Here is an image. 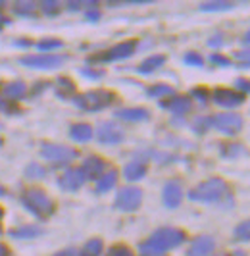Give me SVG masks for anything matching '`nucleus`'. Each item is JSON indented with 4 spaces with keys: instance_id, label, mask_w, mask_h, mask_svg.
<instances>
[{
    "instance_id": "nucleus-47",
    "label": "nucleus",
    "mask_w": 250,
    "mask_h": 256,
    "mask_svg": "<svg viewBox=\"0 0 250 256\" xmlns=\"http://www.w3.org/2000/svg\"><path fill=\"white\" fill-rule=\"evenodd\" d=\"M44 87H46V83H44V81H42V83H40V85H35V87H33V92H40V90L44 89Z\"/></svg>"
},
{
    "instance_id": "nucleus-51",
    "label": "nucleus",
    "mask_w": 250,
    "mask_h": 256,
    "mask_svg": "<svg viewBox=\"0 0 250 256\" xmlns=\"http://www.w3.org/2000/svg\"><path fill=\"white\" fill-rule=\"evenodd\" d=\"M231 256H248V254H246L244 250H235V252H233Z\"/></svg>"
},
{
    "instance_id": "nucleus-45",
    "label": "nucleus",
    "mask_w": 250,
    "mask_h": 256,
    "mask_svg": "<svg viewBox=\"0 0 250 256\" xmlns=\"http://www.w3.org/2000/svg\"><path fill=\"white\" fill-rule=\"evenodd\" d=\"M87 18L90 20V22H96V20L100 18V14L96 12V10H90V12H87Z\"/></svg>"
},
{
    "instance_id": "nucleus-39",
    "label": "nucleus",
    "mask_w": 250,
    "mask_h": 256,
    "mask_svg": "<svg viewBox=\"0 0 250 256\" xmlns=\"http://www.w3.org/2000/svg\"><path fill=\"white\" fill-rule=\"evenodd\" d=\"M235 85H237V89H238L240 94L250 92V81L248 79H237V81H235Z\"/></svg>"
},
{
    "instance_id": "nucleus-42",
    "label": "nucleus",
    "mask_w": 250,
    "mask_h": 256,
    "mask_svg": "<svg viewBox=\"0 0 250 256\" xmlns=\"http://www.w3.org/2000/svg\"><path fill=\"white\" fill-rule=\"evenodd\" d=\"M54 256H79V252H77L75 248H66V250H60V252H56Z\"/></svg>"
},
{
    "instance_id": "nucleus-52",
    "label": "nucleus",
    "mask_w": 250,
    "mask_h": 256,
    "mask_svg": "<svg viewBox=\"0 0 250 256\" xmlns=\"http://www.w3.org/2000/svg\"><path fill=\"white\" fill-rule=\"evenodd\" d=\"M2 194H6V191H4V187L0 185V196H2Z\"/></svg>"
},
{
    "instance_id": "nucleus-28",
    "label": "nucleus",
    "mask_w": 250,
    "mask_h": 256,
    "mask_svg": "<svg viewBox=\"0 0 250 256\" xmlns=\"http://www.w3.org/2000/svg\"><path fill=\"white\" fill-rule=\"evenodd\" d=\"M244 152H246V148L242 144H238V142H225L224 146H222V154H224L225 158H237L238 154Z\"/></svg>"
},
{
    "instance_id": "nucleus-3",
    "label": "nucleus",
    "mask_w": 250,
    "mask_h": 256,
    "mask_svg": "<svg viewBox=\"0 0 250 256\" xmlns=\"http://www.w3.org/2000/svg\"><path fill=\"white\" fill-rule=\"evenodd\" d=\"M227 192V183L220 178H212V180H206L198 183L194 189H190L188 192V198L190 200H198V202H216L220 200Z\"/></svg>"
},
{
    "instance_id": "nucleus-35",
    "label": "nucleus",
    "mask_w": 250,
    "mask_h": 256,
    "mask_svg": "<svg viewBox=\"0 0 250 256\" xmlns=\"http://www.w3.org/2000/svg\"><path fill=\"white\" fill-rule=\"evenodd\" d=\"M192 128L196 133H206L208 129L212 128V118H198L194 124H192Z\"/></svg>"
},
{
    "instance_id": "nucleus-43",
    "label": "nucleus",
    "mask_w": 250,
    "mask_h": 256,
    "mask_svg": "<svg viewBox=\"0 0 250 256\" xmlns=\"http://www.w3.org/2000/svg\"><path fill=\"white\" fill-rule=\"evenodd\" d=\"M85 2H68V10H72V12H77V10H81V6H83Z\"/></svg>"
},
{
    "instance_id": "nucleus-49",
    "label": "nucleus",
    "mask_w": 250,
    "mask_h": 256,
    "mask_svg": "<svg viewBox=\"0 0 250 256\" xmlns=\"http://www.w3.org/2000/svg\"><path fill=\"white\" fill-rule=\"evenodd\" d=\"M242 42H244V44H250V29L246 31V35H244V38H242Z\"/></svg>"
},
{
    "instance_id": "nucleus-32",
    "label": "nucleus",
    "mask_w": 250,
    "mask_h": 256,
    "mask_svg": "<svg viewBox=\"0 0 250 256\" xmlns=\"http://www.w3.org/2000/svg\"><path fill=\"white\" fill-rule=\"evenodd\" d=\"M25 176L29 178V180H42L46 174H44V168L38 166V164H29L27 170H25Z\"/></svg>"
},
{
    "instance_id": "nucleus-15",
    "label": "nucleus",
    "mask_w": 250,
    "mask_h": 256,
    "mask_svg": "<svg viewBox=\"0 0 250 256\" xmlns=\"http://www.w3.org/2000/svg\"><path fill=\"white\" fill-rule=\"evenodd\" d=\"M81 170L85 172V176H87L88 180H100L102 174H104V170H106V164H104V160L98 158V156H88L87 160L83 162Z\"/></svg>"
},
{
    "instance_id": "nucleus-10",
    "label": "nucleus",
    "mask_w": 250,
    "mask_h": 256,
    "mask_svg": "<svg viewBox=\"0 0 250 256\" xmlns=\"http://www.w3.org/2000/svg\"><path fill=\"white\" fill-rule=\"evenodd\" d=\"M85 181H87V176H85V172L81 168H70L60 176L58 185L62 187L64 191H77Z\"/></svg>"
},
{
    "instance_id": "nucleus-37",
    "label": "nucleus",
    "mask_w": 250,
    "mask_h": 256,
    "mask_svg": "<svg viewBox=\"0 0 250 256\" xmlns=\"http://www.w3.org/2000/svg\"><path fill=\"white\" fill-rule=\"evenodd\" d=\"M185 62H187L188 66H196V68H200V66L204 64L202 56L196 54V52H187V54H185Z\"/></svg>"
},
{
    "instance_id": "nucleus-14",
    "label": "nucleus",
    "mask_w": 250,
    "mask_h": 256,
    "mask_svg": "<svg viewBox=\"0 0 250 256\" xmlns=\"http://www.w3.org/2000/svg\"><path fill=\"white\" fill-rule=\"evenodd\" d=\"M214 248H216V241L210 235H202L192 241L190 248L187 250V256H212Z\"/></svg>"
},
{
    "instance_id": "nucleus-30",
    "label": "nucleus",
    "mask_w": 250,
    "mask_h": 256,
    "mask_svg": "<svg viewBox=\"0 0 250 256\" xmlns=\"http://www.w3.org/2000/svg\"><path fill=\"white\" fill-rule=\"evenodd\" d=\"M40 10H42V14L54 18V16L60 14L62 6H60V2H56V0H44V2H40Z\"/></svg>"
},
{
    "instance_id": "nucleus-22",
    "label": "nucleus",
    "mask_w": 250,
    "mask_h": 256,
    "mask_svg": "<svg viewBox=\"0 0 250 256\" xmlns=\"http://www.w3.org/2000/svg\"><path fill=\"white\" fill-rule=\"evenodd\" d=\"M40 233H42V230L37 226H24V228H16L10 231V237H14V239H33V237H38Z\"/></svg>"
},
{
    "instance_id": "nucleus-11",
    "label": "nucleus",
    "mask_w": 250,
    "mask_h": 256,
    "mask_svg": "<svg viewBox=\"0 0 250 256\" xmlns=\"http://www.w3.org/2000/svg\"><path fill=\"white\" fill-rule=\"evenodd\" d=\"M212 100L218 106H224V108H237L244 102V94L231 89H216L212 94Z\"/></svg>"
},
{
    "instance_id": "nucleus-40",
    "label": "nucleus",
    "mask_w": 250,
    "mask_h": 256,
    "mask_svg": "<svg viewBox=\"0 0 250 256\" xmlns=\"http://www.w3.org/2000/svg\"><path fill=\"white\" fill-rule=\"evenodd\" d=\"M212 60L214 64L222 66V68H227V66H231V62H229V58H225V56H222V54H212Z\"/></svg>"
},
{
    "instance_id": "nucleus-7",
    "label": "nucleus",
    "mask_w": 250,
    "mask_h": 256,
    "mask_svg": "<svg viewBox=\"0 0 250 256\" xmlns=\"http://www.w3.org/2000/svg\"><path fill=\"white\" fill-rule=\"evenodd\" d=\"M212 128L218 131H222L224 135H237L242 129V118L235 112H222V114L214 116L212 118Z\"/></svg>"
},
{
    "instance_id": "nucleus-8",
    "label": "nucleus",
    "mask_w": 250,
    "mask_h": 256,
    "mask_svg": "<svg viewBox=\"0 0 250 256\" xmlns=\"http://www.w3.org/2000/svg\"><path fill=\"white\" fill-rule=\"evenodd\" d=\"M135 48H137V42L135 40H124V42L112 46L110 50L92 56L90 62H116V60H125V58H129L135 52Z\"/></svg>"
},
{
    "instance_id": "nucleus-25",
    "label": "nucleus",
    "mask_w": 250,
    "mask_h": 256,
    "mask_svg": "<svg viewBox=\"0 0 250 256\" xmlns=\"http://www.w3.org/2000/svg\"><path fill=\"white\" fill-rule=\"evenodd\" d=\"M56 92H58V96H62V98L72 96V94L75 92V85L72 83V79L60 77V79L56 81Z\"/></svg>"
},
{
    "instance_id": "nucleus-26",
    "label": "nucleus",
    "mask_w": 250,
    "mask_h": 256,
    "mask_svg": "<svg viewBox=\"0 0 250 256\" xmlns=\"http://www.w3.org/2000/svg\"><path fill=\"white\" fill-rule=\"evenodd\" d=\"M102 250H104V244L100 239H90L85 243L83 246V250H81V256H100L102 254Z\"/></svg>"
},
{
    "instance_id": "nucleus-12",
    "label": "nucleus",
    "mask_w": 250,
    "mask_h": 256,
    "mask_svg": "<svg viewBox=\"0 0 250 256\" xmlns=\"http://www.w3.org/2000/svg\"><path fill=\"white\" fill-rule=\"evenodd\" d=\"M96 137L102 144H120L124 141V131L122 128H118L116 124H110V122H104L100 124L98 131H96Z\"/></svg>"
},
{
    "instance_id": "nucleus-18",
    "label": "nucleus",
    "mask_w": 250,
    "mask_h": 256,
    "mask_svg": "<svg viewBox=\"0 0 250 256\" xmlns=\"http://www.w3.org/2000/svg\"><path fill=\"white\" fill-rule=\"evenodd\" d=\"M116 118L125 120V122H144V120H148V110H144V108H125V110H118Z\"/></svg>"
},
{
    "instance_id": "nucleus-20",
    "label": "nucleus",
    "mask_w": 250,
    "mask_h": 256,
    "mask_svg": "<svg viewBox=\"0 0 250 256\" xmlns=\"http://www.w3.org/2000/svg\"><path fill=\"white\" fill-rule=\"evenodd\" d=\"M164 64H166V56L164 54H154V56L146 58L142 64L138 66V74H152V72L160 70Z\"/></svg>"
},
{
    "instance_id": "nucleus-46",
    "label": "nucleus",
    "mask_w": 250,
    "mask_h": 256,
    "mask_svg": "<svg viewBox=\"0 0 250 256\" xmlns=\"http://www.w3.org/2000/svg\"><path fill=\"white\" fill-rule=\"evenodd\" d=\"M0 256H10V248L2 243H0Z\"/></svg>"
},
{
    "instance_id": "nucleus-9",
    "label": "nucleus",
    "mask_w": 250,
    "mask_h": 256,
    "mask_svg": "<svg viewBox=\"0 0 250 256\" xmlns=\"http://www.w3.org/2000/svg\"><path fill=\"white\" fill-rule=\"evenodd\" d=\"M142 202V191L138 187H124L116 196V208L122 212H135Z\"/></svg>"
},
{
    "instance_id": "nucleus-48",
    "label": "nucleus",
    "mask_w": 250,
    "mask_h": 256,
    "mask_svg": "<svg viewBox=\"0 0 250 256\" xmlns=\"http://www.w3.org/2000/svg\"><path fill=\"white\" fill-rule=\"evenodd\" d=\"M16 44H18V46H29V40H24V38H20V40H16Z\"/></svg>"
},
{
    "instance_id": "nucleus-36",
    "label": "nucleus",
    "mask_w": 250,
    "mask_h": 256,
    "mask_svg": "<svg viewBox=\"0 0 250 256\" xmlns=\"http://www.w3.org/2000/svg\"><path fill=\"white\" fill-rule=\"evenodd\" d=\"M235 60L238 62V68H250V50H238Z\"/></svg>"
},
{
    "instance_id": "nucleus-6",
    "label": "nucleus",
    "mask_w": 250,
    "mask_h": 256,
    "mask_svg": "<svg viewBox=\"0 0 250 256\" xmlns=\"http://www.w3.org/2000/svg\"><path fill=\"white\" fill-rule=\"evenodd\" d=\"M64 62H66V56L62 54H29L20 58V64L27 68H37V70H54V68H60Z\"/></svg>"
},
{
    "instance_id": "nucleus-13",
    "label": "nucleus",
    "mask_w": 250,
    "mask_h": 256,
    "mask_svg": "<svg viewBox=\"0 0 250 256\" xmlns=\"http://www.w3.org/2000/svg\"><path fill=\"white\" fill-rule=\"evenodd\" d=\"M164 204L168 208H177L181 204V198H183V189H181V183L179 181H168L164 185Z\"/></svg>"
},
{
    "instance_id": "nucleus-29",
    "label": "nucleus",
    "mask_w": 250,
    "mask_h": 256,
    "mask_svg": "<svg viewBox=\"0 0 250 256\" xmlns=\"http://www.w3.org/2000/svg\"><path fill=\"white\" fill-rule=\"evenodd\" d=\"M233 4L231 2H204L200 6L202 12H225V10H231Z\"/></svg>"
},
{
    "instance_id": "nucleus-1",
    "label": "nucleus",
    "mask_w": 250,
    "mask_h": 256,
    "mask_svg": "<svg viewBox=\"0 0 250 256\" xmlns=\"http://www.w3.org/2000/svg\"><path fill=\"white\" fill-rule=\"evenodd\" d=\"M185 241V233L175 228H162L154 231L152 237L138 244L140 256H166L170 248H175Z\"/></svg>"
},
{
    "instance_id": "nucleus-53",
    "label": "nucleus",
    "mask_w": 250,
    "mask_h": 256,
    "mask_svg": "<svg viewBox=\"0 0 250 256\" xmlns=\"http://www.w3.org/2000/svg\"><path fill=\"white\" fill-rule=\"evenodd\" d=\"M2 214H4V212H2V208H0V222H2ZM2 231V230H0Z\"/></svg>"
},
{
    "instance_id": "nucleus-4",
    "label": "nucleus",
    "mask_w": 250,
    "mask_h": 256,
    "mask_svg": "<svg viewBox=\"0 0 250 256\" xmlns=\"http://www.w3.org/2000/svg\"><path fill=\"white\" fill-rule=\"evenodd\" d=\"M116 100L114 92L110 90H88L85 94H79L75 96L74 102L77 108L85 110V112H98V110H104L108 108L110 104Z\"/></svg>"
},
{
    "instance_id": "nucleus-21",
    "label": "nucleus",
    "mask_w": 250,
    "mask_h": 256,
    "mask_svg": "<svg viewBox=\"0 0 250 256\" xmlns=\"http://www.w3.org/2000/svg\"><path fill=\"white\" fill-rule=\"evenodd\" d=\"M70 137L77 142H87L90 141V137H92V128L87 126V124H77L72 128L70 131Z\"/></svg>"
},
{
    "instance_id": "nucleus-23",
    "label": "nucleus",
    "mask_w": 250,
    "mask_h": 256,
    "mask_svg": "<svg viewBox=\"0 0 250 256\" xmlns=\"http://www.w3.org/2000/svg\"><path fill=\"white\" fill-rule=\"evenodd\" d=\"M37 2H16L14 4V12L18 16H24V18H33L37 14Z\"/></svg>"
},
{
    "instance_id": "nucleus-5",
    "label": "nucleus",
    "mask_w": 250,
    "mask_h": 256,
    "mask_svg": "<svg viewBox=\"0 0 250 256\" xmlns=\"http://www.w3.org/2000/svg\"><path fill=\"white\" fill-rule=\"evenodd\" d=\"M40 154H42V158H46L50 164H54V166H68L70 162H74L75 158H77V150L75 148H70L66 144H54V142L42 144Z\"/></svg>"
},
{
    "instance_id": "nucleus-27",
    "label": "nucleus",
    "mask_w": 250,
    "mask_h": 256,
    "mask_svg": "<svg viewBox=\"0 0 250 256\" xmlns=\"http://www.w3.org/2000/svg\"><path fill=\"white\" fill-rule=\"evenodd\" d=\"M148 96L150 98H162V96H174V89L170 85H164V83H158V85H152L148 89Z\"/></svg>"
},
{
    "instance_id": "nucleus-44",
    "label": "nucleus",
    "mask_w": 250,
    "mask_h": 256,
    "mask_svg": "<svg viewBox=\"0 0 250 256\" xmlns=\"http://www.w3.org/2000/svg\"><path fill=\"white\" fill-rule=\"evenodd\" d=\"M222 42H224V38H222V35H216V37H212L210 40H208V44H210V46H220Z\"/></svg>"
},
{
    "instance_id": "nucleus-17",
    "label": "nucleus",
    "mask_w": 250,
    "mask_h": 256,
    "mask_svg": "<svg viewBox=\"0 0 250 256\" xmlns=\"http://www.w3.org/2000/svg\"><path fill=\"white\" fill-rule=\"evenodd\" d=\"M146 174V164L142 160H133L124 168V178L127 181H138Z\"/></svg>"
},
{
    "instance_id": "nucleus-24",
    "label": "nucleus",
    "mask_w": 250,
    "mask_h": 256,
    "mask_svg": "<svg viewBox=\"0 0 250 256\" xmlns=\"http://www.w3.org/2000/svg\"><path fill=\"white\" fill-rule=\"evenodd\" d=\"M116 181H118V174H116V172L104 174L98 180V183H96V192H108L110 189H114Z\"/></svg>"
},
{
    "instance_id": "nucleus-16",
    "label": "nucleus",
    "mask_w": 250,
    "mask_h": 256,
    "mask_svg": "<svg viewBox=\"0 0 250 256\" xmlns=\"http://www.w3.org/2000/svg\"><path fill=\"white\" fill-rule=\"evenodd\" d=\"M162 108H168L175 116H185L187 112H190V98L177 94V96H172L170 100L162 102Z\"/></svg>"
},
{
    "instance_id": "nucleus-33",
    "label": "nucleus",
    "mask_w": 250,
    "mask_h": 256,
    "mask_svg": "<svg viewBox=\"0 0 250 256\" xmlns=\"http://www.w3.org/2000/svg\"><path fill=\"white\" fill-rule=\"evenodd\" d=\"M62 40L58 38H44V40H38L37 48L38 50H54V48H62Z\"/></svg>"
},
{
    "instance_id": "nucleus-19",
    "label": "nucleus",
    "mask_w": 250,
    "mask_h": 256,
    "mask_svg": "<svg viewBox=\"0 0 250 256\" xmlns=\"http://www.w3.org/2000/svg\"><path fill=\"white\" fill-rule=\"evenodd\" d=\"M27 92V87H25L24 81H12L4 87V94L8 100H22Z\"/></svg>"
},
{
    "instance_id": "nucleus-2",
    "label": "nucleus",
    "mask_w": 250,
    "mask_h": 256,
    "mask_svg": "<svg viewBox=\"0 0 250 256\" xmlns=\"http://www.w3.org/2000/svg\"><path fill=\"white\" fill-rule=\"evenodd\" d=\"M22 202L38 220H46L54 214V200L42 189H37V187L25 189L22 194Z\"/></svg>"
},
{
    "instance_id": "nucleus-31",
    "label": "nucleus",
    "mask_w": 250,
    "mask_h": 256,
    "mask_svg": "<svg viewBox=\"0 0 250 256\" xmlns=\"http://www.w3.org/2000/svg\"><path fill=\"white\" fill-rule=\"evenodd\" d=\"M235 239H238V241H250V220L238 224L237 228H235Z\"/></svg>"
},
{
    "instance_id": "nucleus-50",
    "label": "nucleus",
    "mask_w": 250,
    "mask_h": 256,
    "mask_svg": "<svg viewBox=\"0 0 250 256\" xmlns=\"http://www.w3.org/2000/svg\"><path fill=\"white\" fill-rule=\"evenodd\" d=\"M0 110H8V104L4 102V98L0 96Z\"/></svg>"
},
{
    "instance_id": "nucleus-41",
    "label": "nucleus",
    "mask_w": 250,
    "mask_h": 256,
    "mask_svg": "<svg viewBox=\"0 0 250 256\" xmlns=\"http://www.w3.org/2000/svg\"><path fill=\"white\" fill-rule=\"evenodd\" d=\"M81 74H83V76H87V77H94V79H98V77L104 76V72H102V70H88V68H85Z\"/></svg>"
},
{
    "instance_id": "nucleus-38",
    "label": "nucleus",
    "mask_w": 250,
    "mask_h": 256,
    "mask_svg": "<svg viewBox=\"0 0 250 256\" xmlns=\"http://www.w3.org/2000/svg\"><path fill=\"white\" fill-rule=\"evenodd\" d=\"M190 94H192V96H194L198 102H208V96H210V94H208V90L202 89V87H196V89H192V92H190Z\"/></svg>"
},
{
    "instance_id": "nucleus-34",
    "label": "nucleus",
    "mask_w": 250,
    "mask_h": 256,
    "mask_svg": "<svg viewBox=\"0 0 250 256\" xmlns=\"http://www.w3.org/2000/svg\"><path fill=\"white\" fill-rule=\"evenodd\" d=\"M106 256H135V254H133V250H131L129 246H125V244H114L112 248L106 252Z\"/></svg>"
}]
</instances>
